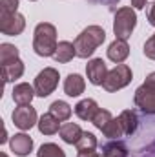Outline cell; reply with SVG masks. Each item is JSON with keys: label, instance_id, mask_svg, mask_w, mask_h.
I'll return each mask as SVG.
<instances>
[{"label": "cell", "instance_id": "1", "mask_svg": "<svg viewBox=\"0 0 155 157\" xmlns=\"http://www.w3.org/2000/svg\"><path fill=\"white\" fill-rule=\"evenodd\" d=\"M106 40V31L100 26H88L77 39H75V51L77 57L80 59H88L95 53V49Z\"/></svg>", "mask_w": 155, "mask_h": 157}, {"label": "cell", "instance_id": "2", "mask_svg": "<svg viewBox=\"0 0 155 157\" xmlns=\"http://www.w3.org/2000/svg\"><path fill=\"white\" fill-rule=\"evenodd\" d=\"M57 29L49 22H40L35 28V37H33V49L39 57H53L57 49Z\"/></svg>", "mask_w": 155, "mask_h": 157}, {"label": "cell", "instance_id": "3", "mask_svg": "<svg viewBox=\"0 0 155 157\" xmlns=\"http://www.w3.org/2000/svg\"><path fill=\"white\" fill-rule=\"evenodd\" d=\"M135 26H137V15L131 7H120L115 11V20H113L115 39H130Z\"/></svg>", "mask_w": 155, "mask_h": 157}, {"label": "cell", "instance_id": "4", "mask_svg": "<svg viewBox=\"0 0 155 157\" xmlns=\"http://www.w3.org/2000/svg\"><path fill=\"white\" fill-rule=\"evenodd\" d=\"M131 77H133V73H131V68L128 64H117L113 70L108 71V75H106L104 82H102V88L106 91L113 93L117 90L126 88L131 82Z\"/></svg>", "mask_w": 155, "mask_h": 157}, {"label": "cell", "instance_id": "5", "mask_svg": "<svg viewBox=\"0 0 155 157\" xmlns=\"http://www.w3.org/2000/svg\"><path fill=\"white\" fill-rule=\"evenodd\" d=\"M59 84V71L55 68H44L35 77V93L37 97H47L55 91Z\"/></svg>", "mask_w": 155, "mask_h": 157}, {"label": "cell", "instance_id": "6", "mask_svg": "<svg viewBox=\"0 0 155 157\" xmlns=\"http://www.w3.org/2000/svg\"><path fill=\"white\" fill-rule=\"evenodd\" d=\"M26 28V18L17 11V13H4L0 11V31L9 37H17L24 31Z\"/></svg>", "mask_w": 155, "mask_h": 157}, {"label": "cell", "instance_id": "7", "mask_svg": "<svg viewBox=\"0 0 155 157\" xmlns=\"http://www.w3.org/2000/svg\"><path fill=\"white\" fill-rule=\"evenodd\" d=\"M11 117H13L15 126L20 128V130H24V132L31 130L37 124V112H35V108L31 104H24V106L15 108V112H13Z\"/></svg>", "mask_w": 155, "mask_h": 157}, {"label": "cell", "instance_id": "8", "mask_svg": "<svg viewBox=\"0 0 155 157\" xmlns=\"http://www.w3.org/2000/svg\"><path fill=\"white\" fill-rule=\"evenodd\" d=\"M135 104L148 115H155V90L148 88L146 84L139 86L135 91Z\"/></svg>", "mask_w": 155, "mask_h": 157}, {"label": "cell", "instance_id": "9", "mask_svg": "<svg viewBox=\"0 0 155 157\" xmlns=\"http://www.w3.org/2000/svg\"><path fill=\"white\" fill-rule=\"evenodd\" d=\"M86 73L91 84L95 86H102L104 78L108 75V68H106V62L102 59H91L86 66Z\"/></svg>", "mask_w": 155, "mask_h": 157}, {"label": "cell", "instance_id": "10", "mask_svg": "<svg viewBox=\"0 0 155 157\" xmlns=\"http://www.w3.org/2000/svg\"><path fill=\"white\" fill-rule=\"evenodd\" d=\"M9 146H11V150L18 157H26L28 154H31V150H33V139L28 133H17V135L11 137Z\"/></svg>", "mask_w": 155, "mask_h": 157}, {"label": "cell", "instance_id": "11", "mask_svg": "<svg viewBox=\"0 0 155 157\" xmlns=\"http://www.w3.org/2000/svg\"><path fill=\"white\" fill-rule=\"evenodd\" d=\"M128 55H130V46L122 39H115L108 48V59L115 64H122L128 59Z\"/></svg>", "mask_w": 155, "mask_h": 157}, {"label": "cell", "instance_id": "12", "mask_svg": "<svg viewBox=\"0 0 155 157\" xmlns=\"http://www.w3.org/2000/svg\"><path fill=\"white\" fill-rule=\"evenodd\" d=\"M35 86H29L28 82H20L13 88V101L18 104V106H24V104H31L33 97H35Z\"/></svg>", "mask_w": 155, "mask_h": 157}, {"label": "cell", "instance_id": "13", "mask_svg": "<svg viewBox=\"0 0 155 157\" xmlns=\"http://www.w3.org/2000/svg\"><path fill=\"white\" fill-rule=\"evenodd\" d=\"M84 88H86V82L78 73H70L64 80V91L70 97H78L80 93H84Z\"/></svg>", "mask_w": 155, "mask_h": 157}, {"label": "cell", "instance_id": "14", "mask_svg": "<svg viewBox=\"0 0 155 157\" xmlns=\"http://www.w3.org/2000/svg\"><path fill=\"white\" fill-rule=\"evenodd\" d=\"M59 133H60V139H62L64 143H68V144H77L78 139L82 137L84 132L80 130V126L75 124V122H64V124L60 126Z\"/></svg>", "mask_w": 155, "mask_h": 157}, {"label": "cell", "instance_id": "15", "mask_svg": "<svg viewBox=\"0 0 155 157\" xmlns=\"http://www.w3.org/2000/svg\"><path fill=\"white\" fill-rule=\"evenodd\" d=\"M24 75V62L20 59L11 60L7 64H2V78L4 82H11L15 78H20Z\"/></svg>", "mask_w": 155, "mask_h": 157}, {"label": "cell", "instance_id": "16", "mask_svg": "<svg viewBox=\"0 0 155 157\" xmlns=\"http://www.w3.org/2000/svg\"><path fill=\"white\" fill-rule=\"evenodd\" d=\"M99 110H100V108L97 106V102H95L93 99H84V101H80L77 106H75V113H77V117L82 119V121H93L95 113H97Z\"/></svg>", "mask_w": 155, "mask_h": 157}, {"label": "cell", "instance_id": "17", "mask_svg": "<svg viewBox=\"0 0 155 157\" xmlns=\"http://www.w3.org/2000/svg\"><path fill=\"white\" fill-rule=\"evenodd\" d=\"M73 57H77L75 44H73V42H68V40H62V42H59V46H57V49H55V55H53V59H55L57 62H62V64H66V62H70Z\"/></svg>", "mask_w": 155, "mask_h": 157}, {"label": "cell", "instance_id": "18", "mask_svg": "<svg viewBox=\"0 0 155 157\" xmlns=\"http://www.w3.org/2000/svg\"><path fill=\"white\" fill-rule=\"evenodd\" d=\"M60 122L62 121H59V119L55 117L53 113H44L42 117L39 119V130L40 133H44V135H53V133H57L59 130H60Z\"/></svg>", "mask_w": 155, "mask_h": 157}, {"label": "cell", "instance_id": "19", "mask_svg": "<svg viewBox=\"0 0 155 157\" xmlns=\"http://www.w3.org/2000/svg\"><path fill=\"white\" fill-rule=\"evenodd\" d=\"M117 119H119V122H120V126H122V130H124V135L135 133V130H137V126H139V119H137V113H135L133 110H124Z\"/></svg>", "mask_w": 155, "mask_h": 157}, {"label": "cell", "instance_id": "20", "mask_svg": "<svg viewBox=\"0 0 155 157\" xmlns=\"http://www.w3.org/2000/svg\"><path fill=\"white\" fill-rule=\"evenodd\" d=\"M102 157H128V148L122 141H112L102 146Z\"/></svg>", "mask_w": 155, "mask_h": 157}, {"label": "cell", "instance_id": "21", "mask_svg": "<svg viewBox=\"0 0 155 157\" xmlns=\"http://www.w3.org/2000/svg\"><path fill=\"white\" fill-rule=\"evenodd\" d=\"M49 113H53L59 121H68L71 117V106L64 101H55L49 106Z\"/></svg>", "mask_w": 155, "mask_h": 157}, {"label": "cell", "instance_id": "22", "mask_svg": "<svg viewBox=\"0 0 155 157\" xmlns=\"http://www.w3.org/2000/svg\"><path fill=\"white\" fill-rule=\"evenodd\" d=\"M97 137L91 133V132H84L82 133V137L78 139V143L75 144L77 146L78 152H93L95 148H97Z\"/></svg>", "mask_w": 155, "mask_h": 157}, {"label": "cell", "instance_id": "23", "mask_svg": "<svg viewBox=\"0 0 155 157\" xmlns=\"http://www.w3.org/2000/svg\"><path fill=\"white\" fill-rule=\"evenodd\" d=\"M18 59V48H15L13 44H0V64H7L11 60Z\"/></svg>", "mask_w": 155, "mask_h": 157}, {"label": "cell", "instance_id": "24", "mask_svg": "<svg viewBox=\"0 0 155 157\" xmlns=\"http://www.w3.org/2000/svg\"><path fill=\"white\" fill-rule=\"evenodd\" d=\"M37 157H66V154H64V150H62L59 144L46 143V144H42L39 148Z\"/></svg>", "mask_w": 155, "mask_h": 157}, {"label": "cell", "instance_id": "25", "mask_svg": "<svg viewBox=\"0 0 155 157\" xmlns=\"http://www.w3.org/2000/svg\"><path fill=\"white\" fill-rule=\"evenodd\" d=\"M102 133H104L108 139H119V137H122V135H124V130H122V126H120L119 119H112V121L106 124V128L102 130Z\"/></svg>", "mask_w": 155, "mask_h": 157}, {"label": "cell", "instance_id": "26", "mask_svg": "<svg viewBox=\"0 0 155 157\" xmlns=\"http://www.w3.org/2000/svg\"><path fill=\"white\" fill-rule=\"evenodd\" d=\"M112 113L108 112V110H99L97 113H95V117H93V124H95V128H99V130H104L106 128V124L112 121Z\"/></svg>", "mask_w": 155, "mask_h": 157}, {"label": "cell", "instance_id": "27", "mask_svg": "<svg viewBox=\"0 0 155 157\" xmlns=\"http://www.w3.org/2000/svg\"><path fill=\"white\" fill-rule=\"evenodd\" d=\"M18 6V0H0V11L4 13H17Z\"/></svg>", "mask_w": 155, "mask_h": 157}, {"label": "cell", "instance_id": "28", "mask_svg": "<svg viewBox=\"0 0 155 157\" xmlns=\"http://www.w3.org/2000/svg\"><path fill=\"white\" fill-rule=\"evenodd\" d=\"M142 51H144V55H146L148 59L155 60V33L144 42V49H142Z\"/></svg>", "mask_w": 155, "mask_h": 157}, {"label": "cell", "instance_id": "29", "mask_svg": "<svg viewBox=\"0 0 155 157\" xmlns=\"http://www.w3.org/2000/svg\"><path fill=\"white\" fill-rule=\"evenodd\" d=\"M146 17H148V22L155 26V2H152L148 7H146Z\"/></svg>", "mask_w": 155, "mask_h": 157}, {"label": "cell", "instance_id": "30", "mask_svg": "<svg viewBox=\"0 0 155 157\" xmlns=\"http://www.w3.org/2000/svg\"><path fill=\"white\" fill-rule=\"evenodd\" d=\"M91 2H95V4H102V6H108V7H113V6L119 4L120 0H91Z\"/></svg>", "mask_w": 155, "mask_h": 157}, {"label": "cell", "instance_id": "31", "mask_svg": "<svg viewBox=\"0 0 155 157\" xmlns=\"http://www.w3.org/2000/svg\"><path fill=\"white\" fill-rule=\"evenodd\" d=\"M144 84H146L148 88H152V90H155V71H153V73H150V75L146 77V80H144Z\"/></svg>", "mask_w": 155, "mask_h": 157}, {"label": "cell", "instance_id": "32", "mask_svg": "<svg viewBox=\"0 0 155 157\" xmlns=\"http://www.w3.org/2000/svg\"><path fill=\"white\" fill-rule=\"evenodd\" d=\"M131 6H133L135 9H142V7H146L148 4H146V0H131Z\"/></svg>", "mask_w": 155, "mask_h": 157}, {"label": "cell", "instance_id": "33", "mask_svg": "<svg viewBox=\"0 0 155 157\" xmlns=\"http://www.w3.org/2000/svg\"><path fill=\"white\" fill-rule=\"evenodd\" d=\"M77 157H100V155H99V154L93 150V152H78Z\"/></svg>", "mask_w": 155, "mask_h": 157}, {"label": "cell", "instance_id": "34", "mask_svg": "<svg viewBox=\"0 0 155 157\" xmlns=\"http://www.w3.org/2000/svg\"><path fill=\"white\" fill-rule=\"evenodd\" d=\"M0 157H7V154L6 152H0Z\"/></svg>", "mask_w": 155, "mask_h": 157}, {"label": "cell", "instance_id": "35", "mask_svg": "<svg viewBox=\"0 0 155 157\" xmlns=\"http://www.w3.org/2000/svg\"><path fill=\"white\" fill-rule=\"evenodd\" d=\"M31 2H35V0H31Z\"/></svg>", "mask_w": 155, "mask_h": 157}, {"label": "cell", "instance_id": "36", "mask_svg": "<svg viewBox=\"0 0 155 157\" xmlns=\"http://www.w3.org/2000/svg\"><path fill=\"white\" fill-rule=\"evenodd\" d=\"M100 157H102V155H100Z\"/></svg>", "mask_w": 155, "mask_h": 157}]
</instances>
